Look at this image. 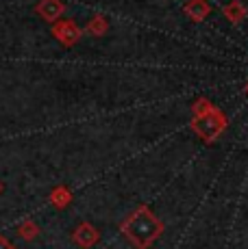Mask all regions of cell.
Returning <instances> with one entry per match:
<instances>
[{"mask_svg": "<svg viewBox=\"0 0 248 249\" xmlns=\"http://www.w3.org/2000/svg\"><path fill=\"white\" fill-rule=\"evenodd\" d=\"M122 230H124V234H126V236L131 238L137 247L144 249L161 234V223H159V219H157L148 208H144V206H142V208H137L135 213L126 219V223H124Z\"/></svg>", "mask_w": 248, "mask_h": 249, "instance_id": "6da1fadb", "label": "cell"}, {"mask_svg": "<svg viewBox=\"0 0 248 249\" xmlns=\"http://www.w3.org/2000/svg\"><path fill=\"white\" fill-rule=\"evenodd\" d=\"M224 126H227V119L218 108H209L207 113H200L194 119V130L198 137H203L207 143H213L218 137L222 135Z\"/></svg>", "mask_w": 248, "mask_h": 249, "instance_id": "7a4b0ae2", "label": "cell"}, {"mask_svg": "<svg viewBox=\"0 0 248 249\" xmlns=\"http://www.w3.org/2000/svg\"><path fill=\"white\" fill-rule=\"evenodd\" d=\"M52 35L63 46H74L81 39V28L72 20H61V22L52 24Z\"/></svg>", "mask_w": 248, "mask_h": 249, "instance_id": "3957f363", "label": "cell"}, {"mask_svg": "<svg viewBox=\"0 0 248 249\" xmlns=\"http://www.w3.org/2000/svg\"><path fill=\"white\" fill-rule=\"evenodd\" d=\"M63 2L61 0H40L35 7L37 16H41L46 22H57L61 18V13H63Z\"/></svg>", "mask_w": 248, "mask_h": 249, "instance_id": "277c9868", "label": "cell"}, {"mask_svg": "<svg viewBox=\"0 0 248 249\" xmlns=\"http://www.w3.org/2000/svg\"><path fill=\"white\" fill-rule=\"evenodd\" d=\"M209 11H211V4H209L207 0H189V2L185 4V13H187L194 22H203L205 18L209 16Z\"/></svg>", "mask_w": 248, "mask_h": 249, "instance_id": "5b68a950", "label": "cell"}, {"mask_svg": "<svg viewBox=\"0 0 248 249\" xmlns=\"http://www.w3.org/2000/svg\"><path fill=\"white\" fill-rule=\"evenodd\" d=\"M224 16L228 18V22L237 24V22H242L246 18V9H244V4H242L240 0H233V2H228L227 7H224Z\"/></svg>", "mask_w": 248, "mask_h": 249, "instance_id": "8992f818", "label": "cell"}, {"mask_svg": "<svg viewBox=\"0 0 248 249\" xmlns=\"http://www.w3.org/2000/svg\"><path fill=\"white\" fill-rule=\"evenodd\" d=\"M74 238L79 243H83V245H89L92 241H96V238H98V234H96V230H94L92 226H87V223H85V226H81L79 230H76Z\"/></svg>", "mask_w": 248, "mask_h": 249, "instance_id": "52a82bcc", "label": "cell"}, {"mask_svg": "<svg viewBox=\"0 0 248 249\" xmlns=\"http://www.w3.org/2000/svg\"><path fill=\"white\" fill-rule=\"evenodd\" d=\"M107 20H104L103 16H96L92 22H89V26H87V33H92V35H103L104 31H107Z\"/></svg>", "mask_w": 248, "mask_h": 249, "instance_id": "ba28073f", "label": "cell"}, {"mask_svg": "<svg viewBox=\"0 0 248 249\" xmlns=\"http://www.w3.org/2000/svg\"><path fill=\"white\" fill-rule=\"evenodd\" d=\"M50 199H52V204L55 206H65L70 199H72V195H70L68 189H55L52 191V195H50Z\"/></svg>", "mask_w": 248, "mask_h": 249, "instance_id": "9c48e42d", "label": "cell"}, {"mask_svg": "<svg viewBox=\"0 0 248 249\" xmlns=\"http://www.w3.org/2000/svg\"><path fill=\"white\" fill-rule=\"evenodd\" d=\"M20 234H22V236H26V238L35 236V234H37V226H35V223H31V221L22 223V226H20Z\"/></svg>", "mask_w": 248, "mask_h": 249, "instance_id": "30bf717a", "label": "cell"}, {"mask_svg": "<svg viewBox=\"0 0 248 249\" xmlns=\"http://www.w3.org/2000/svg\"><path fill=\"white\" fill-rule=\"evenodd\" d=\"M0 249H11V243H9L4 236H0Z\"/></svg>", "mask_w": 248, "mask_h": 249, "instance_id": "8fae6325", "label": "cell"}, {"mask_svg": "<svg viewBox=\"0 0 248 249\" xmlns=\"http://www.w3.org/2000/svg\"><path fill=\"white\" fill-rule=\"evenodd\" d=\"M2 191H4V186H2V182H0V195H2Z\"/></svg>", "mask_w": 248, "mask_h": 249, "instance_id": "7c38bea8", "label": "cell"}]
</instances>
